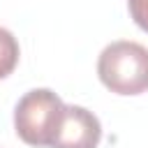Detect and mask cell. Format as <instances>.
<instances>
[{"label":"cell","mask_w":148,"mask_h":148,"mask_svg":"<svg viewBox=\"0 0 148 148\" xmlns=\"http://www.w3.org/2000/svg\"><path fill=\"white\" fill-rule=\"evenodd\" d=\"M65 104L49 88L28 90L14 109V127L23 143L35 148H51L58 132Z\"/></svg>","instance_id":"7a4b0ae2"},{"label":"cell","mask_w":148,"mask_h":148,"mask_svg":"<svg viewBox=\"0 0 148 148\" xmlns=\"http://www.w3.org/2000/svg\"><path fill=\"white\" fill-rule=\"evenodd\" d=\"M99 81L116 95H141L148 90V49L139 42L118 39L97 58Z\"/></svg>","instance_id":"6da1fadb"},{"label":"cell","mask_w":148,"mask_h":148,"mask_svg":"<svg viewBox=\"0 0 148 148\" xmlns=\"http://www.w3.org/2000/svg\"><path fill=\"white\" fill-rule=\"evenodd\" d=\"M16 62H18V42L7 28H0V79L9 76Z\"/></svg>","instance_id":"277c9868"},{"label":"cell","mask_w":148,"mask_h":148,"mask_svg":"<svg viewBox=\"0 0 148 148\" xmlns=\"http://www.w3.org/2000/svg\"><path fill=\"white\" fill-rule=\"evenodd\" d=\"M127 9L134 18V23L148 32V0H127Z\"/></svg>","instance_id":"5b68a950"},{"label":"cell","mask_w":148,"mask_h":148,"mask_svg":"<svg viewBox=\"0 0 148 148\" xmlns=\"http://www.w3.org/2000/svg\"><path fill=\"white\" fill-rule=\"evenodd\" d=\"M99 139H102V125L97 116L83 106L65 104L51 148H97Z\"/></svg>","instance_id":"3957f363"}]
</instances>
